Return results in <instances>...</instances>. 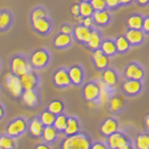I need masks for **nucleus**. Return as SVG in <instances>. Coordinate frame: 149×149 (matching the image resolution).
Masks as SVG:
<instances>
[{
  "instance_id": "nucleus-29",
  "label": "nucleus",
  "mask_w": 149,
  "mask_h": 149,
  "mask_svg": "<svg viewBox=\"0 0 149 149\" xmlns=\"http://www.w3.org/2000/svg\"><path fill=\"white\" fill-rule=\"evenodd\" d=\"M22 99L24 101V102L28 105H34L35 102L36 101V96L35 94V92L32 90H26V91L23 93Z\"/></svg>"
},
{
  "instance_id": "nucleus-34",
  "label": "nucleus",
  "mask_w": 149,
  "mask_h": 149,
  "mask_svg": "<svg viewBox=\"0 0 149 149\" xmlns=\"http://www.w3.org/2000/svg\"><path fill=\"white\" fill-rule=\"evenodd\" d=\"M90 3L91 4V6L94 10H102V9L107 8L105 0H91Z\"/></svg>"
},
{
  "instance_id": "nucleus-48",
  "label": "nucleus",
  "mask_w": 149,
  "mask_h": 149,
  "mask_svg": "<svg viewBox=\"0 0 149 149\" xmlns=\"http://www.w3.org/2000/svg\"><path fill=\"white\" fill-rule=\"evenodd\" d=\"M37 148H45V149H47L48 147L45 146H37Z\"/></svg>"
},
{
  "instance_id": "nucleus-32",
  "label": "nucleus",
  "mask_w": 149,
  "mask_h": 149,
  "mask_svg": "<svg viewBox=\"0 0 149 149\" xmlns=\"http://www.w3.org/2000/svg\"><path fill=\"white\" fill-rule=\"evenodd\" d=\"M43 136L46 141L50 142L56 137V132L53 128L51 127H46L43 130Z\"/></svg>"
},
{
  "instance_id": "nucleus-8",
  "label": "nucleus",
  "mask_w": 149,
  "mask_h": 149,
  "mask_svg": "<svg viewBox=\"0 0 149 149\" xmlns=\"http://www.w3.org/2000/svg\"><path fill=\"white\" fill-rule=\"evenodd\" d=\"M124 36L128 39L132 47H139L144 43L146 36L142 31V29H130L127 28L124 33Z\"/></svg>"
},
{
  "instance_id": "nucleus-50",
  "label": "nucleus",
  "mask_w": 149,
  "mask_h": 149,
  "mask_svg": "<svg viewBox=\"0 0 149 149\" xmlns=\"http://www.w3.org/2000/svg\"><path fill=\"white\" fill-rule=\"evenodd\" d=\"M81 1H87V2H90L91 0H81Z\"/></svg>"
},
{
  "instance_id": "nucleus-26",
  "label": "nucleus",
  "mask_w": 149,
  "mask_h": 149,
  "mask_svg": "<svg viewBox=\"0 0 149 149\" xmlns=\"http://www.w3.org/2000/svg\"><path fill=\"white\" fill-rule=\"evenodd\" d=\"M94 9H93L91 4L87 1H81L79 3V14L82 17H90L92 16Z\"/></svg>"
},
{
  "instance_id": "nucleus-16",
  "label": "nucleus",
  "mask_w": 149,
  "mask_h": 149,
  "mask_svg": "<svg viewBox=\"0 0 149 149\" xmlns=\"http://www.w3.org/2000/svg\"><path fill=\"white\" fill-rule=\"evenodd\" d=\"M100 49L102 50L105 55L108 56L109 58L113 57L116 53V48L115 44V40L112 38H104L101 42Z\"/></svg>"
},
{
  "instance_id": "nucleus-14",
  "label": "nucleus",
  "mask_w": 149,
  "mask_h": 149,
  "mask_svg": "<svg viewBox=\"0 0 149 149\" xmlns=\"http://www.w3.org/2000/svg\"><path fill=\"white\" fill-rule=\"evenodd\" d=\"M132 141L135 149H149V133L146 132H138Z\"/></svg>"
},
{
  "instance_id": "nucleus-38",
  "label": "nucleus",
  "mask_w": 149,
  "mask_h": 149,
  "mask_svg": "<svg viewBox=\"0 0 149 149\" xmlns=\"http://www.w3.org/2000/svg\"><path fill=\"white\" fill-rule=\"evenodd\" d=\"M9 22V16L7 13H0V28H5Z\"/></svg>"
},
{
  "instance_id": "nucleus-4",
  "label": "nucleus",
  "mask_w": 149,
  "mask_h": 149,
  "mask_svg": "<svg viewBox=\"0 0 149 149\" xmlns=\"http://www.w3.org/2000/svg\"><path fill=\"white\" fill-rule=\"evenodd\" d=\"M143 87V80L125 78L120 84V91L126 98H133L142 92Z\"/></svg>"
},
{
  "instance_id": "nucleus-20",
  "label": "nucleus",
  "mask_w": 149,
  "mask_h": 149,
  "mask_svg": "<svg viewBox=\"0 0 149 149\" xmlns=\"http://www.w3.org/2000/svg\"><path fill=\"white\" fill-rule=\"evenodd\" d=\"M68 74H69L70 80H71V82L73 84H74V85H79V84H81V82L83 80L84 74H83V70L81 69L80 66H78V65L72 66L69 69Z\"/></svg>"
},
{
  "instance_id": "nucleus-36",
  "label": "nucleus",
  "mask_w": 149,
  "mask_h": 149,
  "mask_svg": "<svg viewBox=\"0 0 149 149\" xmlns=\"http://www.w3.org/2000/svg\"><path fill=\"white\" fill-rule=\"evenodd\" d=\"M105 3H106L107 8H108L111 12L116 10V9H119L121 8L119 4V0H105Z\"/></svg>"
},
{
  "instance_id": "nucleus-13",
  "label": "nucleus",
  "mask_w": 149,
  "mask_h": 149,
  "mask_svg": "<svg viewBox=\"0 0 149 149\" xmlns=\"http://www.w3.org/2000/svg\"><path fill=\"white\" fill-rule=\"evenodd\" d=\"M7 88L14 96L20 95L22 91V82L21 79H19L17 77H14L12 74H8L7 77Z\"/></svg>"
},
{
  "instance_id": "nucleus-43",
  "label": "nucleus",
  "mask_w": 149,
  "mask_h": 149,
  "mask_svg": "<svg viewBox=\"0 0 149 149\" xmlns=\"http://www.w3.org/2000/svg\"><path fill=\"white\" fill-rule=\"evenodd\" d=\"M44 17H45V12L40 8L36 9V10L32 14L33 20H36V19H38V18H44Z\"/></svg>"
},
{
  "instance_id": "nucleus-10",
  "label": "nucleus",
  "mask_w": 149,
  "mask_h": 149,
  "mask_svg": "<svg viewBox=\"0 0 149 149\" xmlns=\"http://www.w3.org/2000/svg\"><path fill=\"white\" fill-rule=\"evenodd\" d=\"M101 80L104 82L107 87L111 88H115L118 84V74L115 69L111 67H107L102 71Z\"/></svg>"
},
{
  "instance_id": "nucleus-22",
  "label": "nucleus",
  "mask_w": 149,
  "mask_h": 149,
  "mask_svg": "<svg viewBox=\"0 0 149 149\" xmlns=\"http://www.w3.org/2000/svg\"><path fill=\"white\" fill-rule=\"evenodd\" d=\"M47 61H48V55L44 51H36L32 56V63L37 67L43 66Z\"/></svg>"
},
{
  "instance_id": "nucleus-28",
  "label": "nucleus",
  "mask_w": 149,
  "mask_h": 149,
  "mask_svg": "<svg viewBox=\"0 0 149 149\" xmlns=\"http://www.w3.org/2000/svg\"><path fill=\"white\" fill-rule=\"evenodd\" d=\"M71 43V36L67 34H61L56 36L54 40V45L56 47H65Z\"/></svg>"
},
{
  "instance_id": "nucleus-39",
  "label": "nucleus",
  "mask_w": 149,
  "mask_h": 149,
  "mask_svg": "<svg viewBox=\"0 0 149 149\" xmlns=\"http://www.w3.org/2000/svg\"><path fill=\"white\" fill-rule=\"evenodd\" d=\"M0 147L2 148H10L12 147V141L10 139L2 137L0 138Z\"/></svg>"
},
{
  "instance_id": "nucleus-46",
  "label": "nucleus",
  "mask_w": 149,
  "mask_h": 149,
  "mask_svg": "<svg viewBox=\"0 0 149 149\" xmlns=\"http://www.w3.org/2000/svg\"><path fill=\"white\" fill-rule=\"evenodd\" d=\"M61 32H62L63 34L70 35L72 33V29H71V27H70L69 25H63L62 28H61Z\"/></svg>"
},
{
  "instance_id": "nucleus-45",
  "label": "nucleus",
  "mask_w": 149,
  "mask_h": 149,
  "mask_svg": "<svg viewBox=\"0 0 149 149\" xmlns=\"http://www.w3.org/2000/svg\"><path fill=\"white\" fill-rule=\"evenodd\" d=\"M134 3L141 8L149 6V0H134Z\"/></svg>"
},
{
  "instance_id": "nucleus-42",
  "label": "nucleus",
  "mask_w": 149,
  "mask_h": 149,
  "mask_svg": "<svg viewBox=\"0 0 149 149\" xmlns=\"http://www.w3.org/2000/svg\"><path fill=\"white\" fill-rule=\"evenodd\" d=\"M91 149H108L105 142L104 143H102V142H95L94 143H91Z\"/></svg>"
},
{
  "instance_id": "nucleus-5",
  "label": "nucleus",
  "mask_w": 149,
  "mask_h": 149,
  "mask_svg": "<svg viewBox=\"0 0 149 149\" xmlns=\"http://www.w3.org/2000/svg\"><path fill=\"white\" fill-rule=\"evenodd\" d=\"M146 74V69L141 63L137 62H130L124 68L123 76L126 79H137L143 80Z\"/></svg>"
},
{
  "instance_id": "nucleus-49",
  "label": "nucleus",
  "mask_w": 149,
  "mask_h": 149,
  "mask_svg": "<svg viewBox=\"0 0 149 149\" xmlns=\"http://www.w3.org/2000/svg\"><path fill=\"white\" fill-rule=\"evenodd\" d=\"M2 115V109H1V107H0V116H1Z\"/></svg>"
},
{
  "instance_id": "nucleus-6",
  "label": "nucleus",
  "mask_w": 149,
  "mask_h": 149,
  "mask_svg": "<svg viewBox=\"0 0 149 149\" xmlns=\"http://www.w3.org/2000/svg\"><path fill=\"white\" fill-rule=\"evenodd\" d=\"M118 128H119L118 120L115 116H107V118L102 120L99 127V132L101 134V136L106 138L110 134L118 130Z\"/></svg>"
},
{
  "instance_id": "nucleus-1",
  "label": "nucleus",
  "mask_w": 149,
  "mask_h": 149,
  "mask_svg": "<svg viewBox=\"0 0 149 149\" xmlns=\"http://www.w3.org/2000/svg\"><path fill=\"white\" fill-rule=\"evenodd\" d=\"M106 146L108 149H130L133 148V141L127 134L116 130L106 138Z\"/></svg>"
},
{
  "instance_id": "nucleus-7",
  "label": "nucleus",
  "mask_w": 149,
  "mask_h": 149,
  "mask_svg": "<svg viewBox=\"0 0 149 149\" xmlns=\"http://www.w3.org/2000/svg\"><path fill=\"white\" fill-rule=\"evenodd\" d=\"M83 96L88 102L99 100L100 96V85L99 82L90 81L83 87Z\"/></svg>"
},
{
  "instance_id": "nucleus-30",
  "label": "nucleus",
  "mask_w": 149,
  "mask_h": 149,
  "mask_svg": "<svg viewBox=\"0 0 149 149\" xmlns=\"http://www.w3.org/2000/svg\"><path fill=\"white\" fill-rule=\"evenodd\" d=\"M66 122H67V118L64 116H57L54 120L55 129H57L59 130H64L65 128H66Z\"/></svg>"
},
{
  "instance_id": "nucleus-11",
  "label": "nucleus",
  "mask_w": 149,
  "mask_h": 149,
  "mask_svg": "<svg viewBox=\"0 0 149 149\" xmlns=\"http://www.w3.org/2000/svg\"><path fill=\"white\" fill-rule=\"evenodd\" d=\"M94 24L100 27H105L110 23L112 15L109 9H102V10H94L92 14Z\"/></svg>"
},
{
  "instance_id": "nucleus-40",
  "label": "nucleus",
  "mask_w": 149,
  "mask_h": 149,
  "mask_svg": "<svg viewBox=\"0 0 149 149\" xmlns=\"http://www.w3.org/2000/svg\"><path fill=\"white\" fill-rule=\"evenodd\" d=\"M81 24L84 25V26H86V27H88V28L92 27V25L94 24V22H93L92 16H90V17H83V20H82Z\"/></svg>"
},
{
  "instance_id": "nucleus-33",
  "label": "nucleus",
  "mask_w": 149,
  "mask_h": 149,
  "mask_svg": "<svg viewBox=\"0 0 149 149\" xmlns=\"http://www.w3.org/2000/svg\"><path fill=\"white\" fill-rule=\"evenodd\" d=\"M49 110L52 114H59L63 110V104L59 101L51 102L49 105Z\"/></svg>"
},
{
  "instance_id": "nucleus-35",
  "label": "nucleus",
  "mask_w": 149,
  "mask_h": 149,
  "mask_svg": "<svg viewBox=\"0 0 149 149\" xmlns=\"http://www.w3.org/2000/svg\"><path fill=\"white\" fill-rule=\"evenodd\" d=\"M31 132L34 135H39L42 132V125L38 120H34L31 123V127H30Z\"/></svg>"
},
{
  "instance_id": "nucleus-3",
  "label": "nucleus",
  "mask_w": 149,
  "mask_h": 149,
  "mask_svg": "<svg viewBox=\"0 0 149 149\" xmlns=\"http://www.w3.org/2000/svg\"><path fill=\"white\" fill-rule=\"evenodd\" d=\"M106 107L112 115L114 116H119L127 108L128 102L127 98H126L122 93L118 94V93L115 92L113 95L110 97V99L106 102Z\"/></svg>"
},
{
  "instance_id": "nucleus-19",
  "label": "nucleus",
  "mask_w": 149,
  "mask_h": 149,
  "mask_svg": "<svg viewBox=\"0 0 149 149\" xmlns=\"http://www.w3.org/2000/svg\"><path fill=\"white\" fill-rule=\"evenodd\" d=\"M91 31V28L80 24L74 29V36H76V38L77 39V41L86 44L88 39V37H90Z\"/></svg>"
},
{
  "instance_id": "nucleus-21",
  "label": "nucleus",
  "mask_w": 149,
  "mask_h": 149,
  "mask_svg": "<svg viewBox=\"0 0 149 149\" xmlns=\"http://www.w3.org/2000/svg\"><path fill=\"white\" fill-rule=\"evenodd\" d=\"M54 82L58 86H67L69 83H71L69 77V74L63 69H61L57 71L54 74Z\"/></svg>"
},
{
  "instance_id": "nucleus-23",
  "label": "nucleus",
  "mask_w": 149,
  "mask_h": 149,
  "mask_svg": "<svg viewBox=\"0 0 149 149\" xmlns=\"http://www.w3.org/2000/svg\"><path fill=\"white\" fill-rule=\"evenodd\" d=\"M24 122L22 119H17L8 127V133L9 135H17L24 130Z\"/></svg>"
},
{
  "instance_id": "nucleus-41",
  "label": "nucleus",
  "mask_w": 149,
  "mask_h": 149,
  "mask_svg": "<svg viewBox=\"0 0 149 149\" xmlns=\"http://www.w3.org/2000/svg\"><path fill=\"white\" fill-rule=\"evenodd\" d=\"M143 132L149 133V113L144 115L143 118Z\"/></svg>"
},
{
  "instance_id": "nucleus-12",
  "label": "nucleus",
  "mask_w": 149,
  "mask_h": 149,
  "mask_svg": "<svg viewBox=\"0 0 149 149\" xmlns=\"http://www.w3.org/2000/svg\"><path fill=\"white\" fill-rule=\"evenodd\" d=\"M104 39L102 36V33L99 29H91V35L88 39L87 41L86 45L90 48L91 49L94 50L96 49H99L101 46V42Z\"/></svg>"
},
{
  "instance_id": "nucleus-31",
  "label": "nucleus",
  "mask_w": 149,
  "mask_h": 149,
  "mask_svg": "<svg viewBox=\"0 0 149 149\" xmlns=\"http://www.w3.org/2000/svg\"><path fill=\"white\" fill-rule=\"evenodd\" d=\"M54 114H52L51 112H45L41 116V121L42 123L45 124L46 126H49L52 123H54Z\"/></svg>"
},
{
  "instance_id": "nucleus-27",
  "label": "nucleus",
  "mask_w": 149,
  "mask_h": 149,
  "mask_svg": "<svg viewBox=\"0 0 149 149\" xmlns=\"http://www.w3.org/2000/svg\"><path fill=\"white\" fill-rule=\"evenodd\" d=\"M34 22V27L36 30H38L39 32L45 33L49 30V23L48 21L44 20L43 18H38L36 19V20H33Z\"/></svg>"
},
{
  "instance_id": "nucleus-47",
  "label": "nucleus",
  "mask_w": 149,
  "mask_h": 149,
  "mask_svg": "<svg viewBox=\"0 0 149 149\" xmlns=\"http://www.w3.org/2000/svg\"><path fill=\"white\" fill-rule=\"evenodd\" d=\"M134 2V0H119V4H120V7H127L130 6V4H132Z\"/></svg>"
},
{
  "instance_id": "nucleus-18",
  "label": "nucleus",
  "mask_w": 149,
  "mask_h": 149,
  "mask_svg": "<svg viewBox=\"0 0 149 149\" xmlns=\"http://www.w3.org/2000/svg\"><path fill=\"white\" fill-rule=\"evenodd\" d=\"M11 68L14 74H22L27 73L30 70V66L26 63L25 61H23L21 58H15L13 59L11 63Z\"/></svg>"
},
{
  "instance_id": "nucleus-37",
  "label": "nucleus",
  "mask_w": 149,
  "mask_h": 149,
  "mask_svg": "<svg viewBox=\"0 0 149 149\" xmlns=\"http://www.w3.org/2000/svg\"><path fill=\"white\" fill-rule=\"evenodd\" d=\"M142 31L144 33L146 36H149V14L144 15L143 18V23H142Z\"/></svg>"
},
{
  "instance_id": "nucleus-24",
  "label": "nucleus",
  "mask_w": 149,
  "mask_h": 149,
  "mask_svg": "<svg viewBox=\"0 0 149 149\" xmlns=\"http://www.w3.org/2000/svg\"><path fill=\"white\" fill-rule=\"evenodd\" d=\"M21 82H22V86L24 88L25 90H31L36 83V78L33 76V74L27 72L25 74H22Z\"/></svg>"
},
{
  "instance_id": "nucleus-15",
  "label": "nucleus",
  "mask_w": 149,
  "mask_h": 149,
  "mask_svg": "<svg viewBox=\"0 0 149 149\" xmlns=\"http://www.w3.org/2000/svg\"><path fill=\"white\" fill-rule=\"evenodd\" d=\"M143 15L141 13H130L126 18V27L130 29H142Z\"/></svg>"
},
{
  "instance_id": "nucleus-2",
  "label": "nucleus",
  "mask_w": 149,
  "mask_h": 149,
  "mask_svg": "<svg viewBox=\"0 0 149 149\" xmlns=\"http://www.w3.org/2000/svg\"><path fill=\"white\" fill-rule=\"evenodd\" d=\"M91 140L85 133H74L68 135L63 141L62 147L63 149H90Z\"/></svg>"
},
{
  "instance_id": "nucleus-44",
  "label": "nucleus",
  "mask_w": 149,
  "mask_h": 149,
  "mask_svg": "<svg viewBox=\"0 0 149 149\" xmlns=\"http://www.w3.org/2000/svg\"><path fill=\"white\" fill-rule=\"evenodd\" d=\"M71 12L74 17L80 15V14H79V4H74L73 5V6L71 7Z\"/></svg>"
},
{
  "instance_id": "nucleus-25",
  "label": "nucleus",
  "mask_w": 149,
  "mask_h": 149,
  "mask_svg": "<svg viewBox=\"0 0 149 149\" xmlns=\"http://www.w3.org/2000/svg\"><path fill=\"white\" fill-rule=\"evenodd\" d=\"M79 130V126H78V121L74 118H67V122H66V128H65L64 132L67 135H72L78 132Z\"/></svg>"
},
{
  "instance_id": "nucleus-9",
  "label": "nucleus",
  "mask_w": 149,
  "mask_h": 149,
  "mask_svg": "<svg viewBox=\"0 0 149 149\" xmlns=\"http://www.w3.org/2000/svg\"><path fill=\"white\" fill-rule=\"evenodd\" d=\"M109 57L105 55L102 50L99 48L94 50H92L91 53V60L94 67L98 70V71H102L105 68L109 66Z\"/></svg>"
},
{
  "instance_id": "nucleus-17",
  "label": "nucleus",
  "mask_w": 149,
  "mask_h": 149,
  "mask_svg": "<svg viewBox=\"0 0 149 149\" xmlns=\"http://www.w3.org/2000/svg\"><path fill=\"white\" fill-rule=\"evenodd\" d=\"M116 48V53L118 54H125L130 49L132 46L129 43L128 39L126 38L124 35H119L114 39Z\"/></svg>"
}]
</instances>
